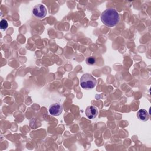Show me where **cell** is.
Here are the masks:
<instances>
[{
  "label": "cell",
  "instance_id": "obj_4",
  "mask_svg": "<svg viewBox=\"0 0 151 151\" xmlns=\"http://www.w3.org/2000/svg\"><path fill=\"white\" fill-rule=\"evenodd\" d=\"M48 111L51 115L58 116L60 115L63 111V106L59 103H54L50 105Z\"/></svg>",
  "mask_w": 151,
  "mask_h": 151
},
{
  "label": "cell",
  "instance_id": "obj_2",
  "mask_svg": "<svg viewBox=\"0 0 151 151\" xmlns=\"http://www.w3.org/2000/svg\"><path fill=\"white\" fill-rule=\"evenodd\" d=\"M80 83L84 89H92L96 85V80L90 74L86 73L81 77Z\"/></svg>",
  "mask_w": 151,
  "mask_h": 151
},
{
  "label": "cell",
  "instance_id": "obj_7",
  "mask_svg": "<svg viewBox=\"0 0 151 151\" xmlns=\"http://www.w3.org/2000/svg\"><path fill=\"white\" fill-rule=\"evenodd\" d=\"M8 27V22L6 19H2L0 22V27L2 30H5Z\"/></svg>",
  "mask_w": 151,
  "mask_h": 151
},
{
  "label": "cell",
  "instance_id": "obj_5",
  "mask_svg": "<svg viewBox=\"0 0 151 151\" xmlns=\"http://www.w3.org/2000/svg\"><path fill=\"white\" fill-rule=\"evenodd\" d=\"M86 116L90 119L95 118L98 114V110L96 107L94 106H88L85 110Z\"/></svg>",
  "mask_w": 151,
  "mask_h": 151
},
{
  "label": "cell",
  "instance_id": "obj_3",
  "mask_svg": "<svg viewBox=\"0 0 151 151\" xmlns=\"http://www.w3.org/2000/svg\"><path fill=\"white\" fill-rule=\"evenodd\" d=\"M47 9L45 6L42 4H37L33 7L32 14L33 15L38 18H43L46 16Z\"/></svg>",
  "mask_w": 151,
  "mask_h": 151
},
{
  "label": "cell",
  "instance_id": "obj_1",
  "mask_svg": "<svg viewBox=\"0 0 151 151\" xmlns=\"http://www.w3.org/2000/svg\"><path fill=\"white\" fill-rule=\"evenodd\" d=\"M101 21L107 27L116 26L120 21V15L116 9L110 8L104 10L101 14Z\"/></svg>",
  "mask_w": 151,
  "mask_h": 151
},
{
  "label": "cell",
  "instance_id": "obj_6",
  "mask_svg": "<svg viewBox=\"0 0 151 151\" xmlns=\"http://www.w3.org/2000/svg\"><path fill=\"white\" fill-rule=\"evenodd\" d=\"M137 117L142 121H146L149 119V114L145 109H140L137 112Z\"/></svg>",
  "mask_w": 151,
  "mask_h": 151
},
{
  "label": "cell",
  "instance_id": "obj_8",
  "mask_svg": "<svg viewBox=\"0 0 151 151\" xmlns=\"http://www.w3.org/2000/svg\"><path fill=\"white\" fill-rule=\"evenodd\" d=\"M96 58L93 57H89L86 58V63L88 65H93L96 63Z\"/></svg>",
  "mask_w": 151,
  "mask_h": 151
}]
</instances>
